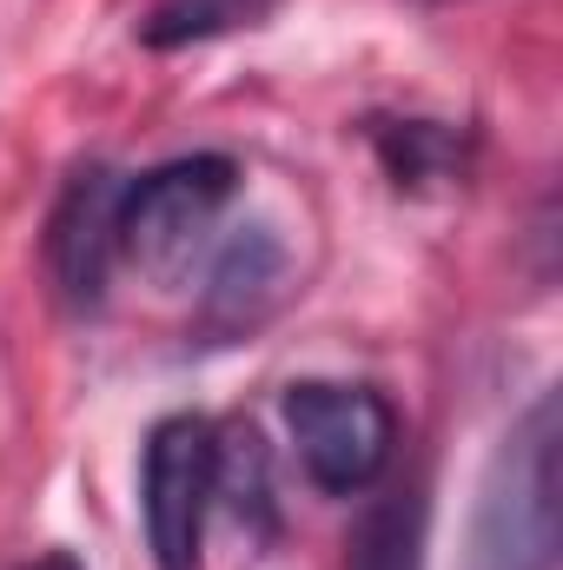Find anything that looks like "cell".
<instances>
[{
    "label": "cell",
    "mask_w": 563,
    "mask_h": 570,
    "mask_svg": "<svg viewBox=\"0 0 563 570\" xmlns=\"http://www.w3.org/2000/svg\"><path fill=\"white\" fill-rule=\"evenodd\" d=\"M279 405H285V431L298 444V464L318 491L352 498V491H372L392 471L398 412H392L385 392L345 385V379H292Z\"/></svg>",
    "instance_id": "2"
},
{
    "label": "cell",
    "mask_w": 563,
    "mask_h": 570,
    "mask_svg": "<svg viewBox=\"0 0 563 570\" xmlns=\"http://www.w3.org/2000/svg\"><path fill=\"white\" fill-rule=\"evenodd\" d=\"M365 134L378 146V159H385V173L398 179V186H431V179H451V173H464V134H451V127H437V120H365Z\"/></svg>",
    "instance_id": "8"
},
{
    "label": "cell",
    "mask_w": 563,
    "mask_h": 570,
    "mask_svg": "<svg viewBox=\"0 0 563 570\" xmlns=\"http://www.w3.org/2000/svg\"><path fill=\"white\" fill-rule=\"evenodd\" d=\"M13 570H87L73 551H40V558H27V564H13Z\"/></svg>",
    "instance_id": "11"
},
{
    "label": "cell",
    "mask_w": 563,
    "mask_h": 570,
    "mask_svg": "<svg viewBox=\"0 0 563 570\" xmlns=\"http://www.w3.org/2000/svg\"><path fill=\"white\" fill-rule=\"evenodd\" d=\"M279 0H159L140 20L146 47H199V40H219V33H239V27H259Z\"/></svg>",
    "instance_id": "9"
},
{
    "label": "cell",
    "mask_w": 563,
    "mask_h": 570,
    "mask_svg": "<svg viewBox=\"0 0 563 570\" xmlns=\"http://www.w3.org/2000/svg\"><path fill=\"white\" fill-rule=\"evenodd\" d=\"M213 498H226L239 524L273 531V478H266V444H259V431H226V438H219Z\"/></svg>",
    "instance_id": "10"
},
{
    "label": "cell",
    "mask_w": 563,
    "mask_h": 570,
    "mask_svg": "<svg viewBox=\"0 0 563 570\" xmlns=\"http://www.w3.org/2000/svg\"><path fill=\"white\" fill-rule=\"evenodd\" d=\"M424 538H431L424 478L385 484L345 538V570H424Z\"/></svg>",
    "instance_id": "7"
},
{
    "label": "cell",
    "mask_w": 563,
    "mask_h": 570,
    "mask_svg": "<svg viewBox=\"0 0 563 570\" xmlns=\"http://www.w3.org/2000/svg\"><path fill=\"white\" fill-rule=\"evenodd\" d=\"M551 564H557V392H537L531 412L497 438V451L477 478L464 570Z\"/></svg>",
    "instance_id": "1"
},
{
    "label": "cell",
    "mask_w": 563,
    "mask_h": 570,
    "mask_svg": "<svg viewBox=\"0 0 563 570\" xmlns=\"http://www.w3.org/2000/svg\"><path fill=\"white\" fill-rule=\"evenodd\" d=\"M285 285V246L273 226H233V239L219 246L213 273H206V325L213 332H246Z\"/></svg>",
    "instance_id": "6"
},
{
    "label": "cell",
    "mask_w": 563,
    "mask_h": 570,
    "mask_svg": "<svg viewBox=\"0 0 563 570\" xmlns=\"http://www.w3.org/2000/svg\"><path fill=\"white\" fill-rule=\"evenodd\" d=\"M213 464H219V431L192 412H172L146 431L140 451V518L146 551L159 570H199L206 544V511H213Z\"/></svg>",
    "instance_id": "4"
},
{
    "label": "cell",
    "mask_w": 563,
    "mask_h": 570,
    "mask_svg": "<svg viewBox=\"0 0 563 570\" xmlns=\"http://www.w3.org/2000/svg\"><path fill=\"white\" fill-rule=\"evenodd\" d=\"M120 193H127V179L93 159L53 199V219H47V273H53L60 298L73 312H93L107 298L113 259H120Z\"/></svg>",
    "instance_id": "5"
},
{
    "label": "cell",
    "mask_w": 563,
    "mask_h": 570,
    "mask_svg": "<svg viewBox=\"0 0 563 570\" xmlns=\"http://www.w3.org/2000/svg\"><path fill=\"white\" fill-rule=\"evenodd\" d=\"M233 186H239V166L226 153H192L140 173L120 193V259H134L152 279H179L199 239L213 233V219L226 213Z\"/></svg>",
    "instance_id": "3"
}]
</instances>
